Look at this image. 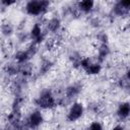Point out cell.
Returning <instances> with one entry per match:
<instances>
[{
  "label": "cell",
  "instance_id": "44dd1931",
  "mask_svg": "<svg viewBox=\"0 0 130 130\" xmlns=\"http://www.w3.org/2000/svg\"><path fill=\"white\" fill-rule=\"evenodd\" d=\"M16 2H14V1H7V0H2L1 1V7L2 8H9L10 6H12V5H14Z\"/></svg>",
  "mask_w": 130,
  "mask_h": 130
},
{
  "label": "cell",
  "instance_id": "7402d4cb",
  "mask_svg": "<svg viewBox=\"0 0 130 130\" xmlns=\"http://www.w3.org/2000/svg\"><path fill=\"white\" fill-rule=\"evenodd\" d=\"M100 24H101L100 18H98V17H92V18L90 19V25H91L92 27H99Z\"/></svg>",
  "mask_w": 130,
  "mask_h": 130
},
{
  "label": "cell",
  "instance_id": "3957f363",
  "mask_svg": "<svg viewBox=\"0 0 130 130\" xmlns=\"http://www.w3.org/2000/svg\"><path fill=\"white\" fill-rule=\"evenodd\" d=\"M38 51H39V45L30 43L26 48L18 50L13 54V61H15L18 64L27 63L37 55Z\"/></svg>",
  "mask_w": 130,
  "mask_h": 130
},
{
  "label": "cell",
  "instance_id": "9c48e42d",
  "mask_svg": "<svg viewBox=\"0 0 130 130\" xmlns=\"http://www.w3.org/2000/svg\"><path fill=\"white\" fill-rule=\"evenodd\" d=\"M61 26H62V21L57 16H52V17L46 19V21L44 22V27H45L46 31L50 32V34L59 32L61 29Z\"/></svg>",
  "mask_w": 130,
  "mask_h": 130
},
{
  "label": "cell",
  "instance_id": "52a82bcc",
  "mask_svg": "<svg viewBox=\"0 0 130 130\" xmlns=\"http://www.w3.org/2000/svg\"><path fill=\"white\" fill-rule=\"evenodd\" d=\"M112 13L117 17L130 16V0H119L113 4Z\"/></svg>",
  "mask_w": 130,
  "mask_h": 130
},
{
  "label": "cell",
  "instance_id": "ba28073f",
  "mask_svg": "<svg viewBox=\"0 0 130 130\" xmlns=\"http://www.w3.org/2000/svg\"><path fill=\"white\" fill-rule=\"evenodd\" d=\"M81 90H82V86H81L80 83L75 82V83H71V84L67 85V86L65 87V89H64V94H63V96L59 99L58 103H59L61 100H63V101H65V100L71 101V100L75 99L76 96H78V95L80 94Z\"/></svg>",
  "mask_w": 130,
  "mask_h": 130
},
{
  "label": "cell",
  "instance_id": "cb8c5ba5",
  "mask_svg": "<svg viewBox=\"0 0 130 130\" xmlns=\"http://www.w3.org/2000/svg\"><path fill=\"white\" fill-rule=\"evenodd\" d=\"M124 77H125L128 81H130V68H128V69L125 71V75H124Z\"/></svg>",
  "mask_w": 130,
  "mask_h": 130
},
{
  "label": "cell",
  "instance_id": "9a60e30c",
  "mask_svg": "<svg viewBox=\"0 0 130 130\" xmlns=\"http://www.w3.org/2000/svg\"><path fill=\"white\" fill-rule=\"evenodd\" d=\"M52 67H53V62L50 59H47V58L42 59V61L40 62V65H39V74L43 75V74L48 73Z\"/></svg>",
  "mask_w": 130,
  "mask_h": 130
},
{
  "label": "cell",
  "instance_id": "4fadbf2b",
  "mask_svg": "<svg viewBox=\"0 0 130 130\" xmlns=\"http://www.w3.org/2000/svg\"><path fill=\"white\" fill-rule=\"evenodd\" d=\"M4 72L8 75V76H19V70H20V65L18 63H16L15 61H11V62H7L4 67Z\"/></svg>",
  "mask_w": 130,
  "mask_h": 130
},
{
  "label": "cell",
  "instance_id": "2e32d148",
  "mask_svg": "<svg viewBox=\"0 0 130 130\" xmlns=\"http://www.w3.org/2000/svg\"><path fill=\"white\" fill-rule=\"evenodd\" d=\"M19 65H20L19 76L27 78V77H29L34 73V67L30 64V62H27V63H24V64H19Z\"/></svg>",
  "mask_w": 130,
  "mask_h": 130
},
{
  "label": "cell",
  "instance_id": "5b68a950",
  "mask_svg": "<svg viewBox=\"0 0 130 130\" xmlns=\"http://www.w3.org/2000/svg\"><path fill=\"white\" fill-rule=\"evenodd\" d=\"M84 112H85L84 105L80 102L75 101L68 108V111L66 113V120L71 123L77 122L78 120H80L83 117Z\"/></svg>",
  "mask_w": 130,
  "mask_h": 130
},
{
  "label": "cell",
  "instance_id": "8fae6325",
  "mask_svg": "<svg viewBox=\"0 0 130 130\" xmlns=\"http://www.w3.org/2000/svg\"><path fill=\"white\" fill-rule=\"evenodd\" d=\"M116 116L121 121L127 120L130 117V102L120 103L116 110Z\"/></svg>",
  "mask_w": 130,
  "mask_h": 130
},
{
  "label": "cell",
  "instance_id": "30bf717a",
  "mask_svg": "<svg viewBox=\"0 0 130 130\" xmlns=\"http://www.w3.org/2000/svg\"><path fill=\"white\" fill-rule=\"evenodd\" d=\"M95 6V2L92 0H82V1H78L75 5V10L78 13L87 15L90 14Z\"/></svg>",
  "mask_w": 130,
  "mask_h": 130
},
{
  "label": "cell",
  "instance_id": "7a4b0ae2",
  "mask_svg": "<svg viewBox=\"0 0 130 130\" xmlns=\"http://www.w3.org/2000/svg\"><path fill=\"white\" fill-rule=\"evenodd\" d=\"M51 7V2L45 0H30L24 4V12L32 17H39L46 14Z\"/></svg>",
  "mask_w": 130,
  "mask_h": 130
},
{
  "label": "cell",
  "instance_id": "8992f818",
  "mask_svg": "<svg viewBox=\"0 0 130 130\" xmlns=\"http://www.w3.org/2000/svg\"><path fill=\"white\" fill-rule=\"evenodd\" d=\"M28 34H29V39H30L31 43H34L36 45H41L44 41H46L47 31H46L44 25L41 24L40 22L34 23L31 25Z\"/></svg>",
  "mask_w": 130,
  "mask_h": 130
},
{
  "label": "cell",
  "instance_id": "5bb4252c",
  "mask_svg": "<svg viewBox=\"0 0 130 130\" xmlns=\"http://www.w3.org/2000/svg\"><path fill=\"white\" fill-rule=\"evenodd\" d=\"M102 69H103L102 63H100V62L95 59V60H93V62L84 70V72H85L87 75H89V76H94V75L100 74L101 71H102Z\"/></svg>",
  "mask_w": 130,
  "mask_h": 130
},
{
  "label": "cell",
  "instance_id": "7c38bea8",
  "mask_svg": "<svg viewBox=\"0 0 130 130\" xmlns=\"http://www.w3.org/2000/svg\"><path fill=\"white\" fill-rule=\"evenodd\" d=\"M111 53V49L109 44H99L98 48H96V60L100 63H103L107 57H109Z\"/></svg>",
  "mask_w": 130,
  "mask_h": 130
},
{
  "label": "cell",
  "instance_id": "ffe728a7",
  "mask_svg": "<svg viewBox=\"0 0 130 130\" xmlns=\"http://www.w3.org/2000/svg\"><path fill=\"white\" fill-rule=\"evenodd\" d=\"M96 40L99 41V44H108L109 37L106 32H99L96 36Z\"/></svg>",
  "mask_w": 130,
  "mask_h": 130
},
{
  "label": "cell",
  "instance_id": "277c9868",
  "mask_svg": "<svg viewBox=\"0 0 130 130\" xmlns=\"http://www.w3.org/2000/svg\"><path fill=\"white\" fill-rule=\"evenodd\" d=\"M44 121H45V115H44L43 111L40 109L32 110L31 112H29V114L24 119V123H25L27 130L39 129L42 126V124L44 123Z\"/></svg>",
  "mask_w": 130,
  "mask_h": 130
},
{
  "label": "cell",
  "instance_id": "d6986e66",
  "mask_svg": "<svg viewBox=\"0 0 130 130\" xmlns=\"http://www.w3.org/2000/svg\"><path fill=\"white\" fill-rule=\"evenodd\" d=\"M86 130H105V128H104V124L101 121L94 120L88 124Z\"/></svg>",
  "mask_w": 130,
  "mask_h": 130
},
{
  "label": "cell",
  "instance_id": "d4e9b609",
  "mask_svg": "<svg viewBox=\"0 0 130 130\" xmlns=\"http://www.w3.org/2000/svg\"><path fill=\"white\" fill-rule=\"evenodd\" d=\"M128 27L130 28V20H129V22H128Z\"/></svg>",
  "mask_w": 130,
  "mask_h": 130
},
{
  "label": "cell",
  "instance_id": "ac0fdd59",
  "mask_svg": "<svg viewBox=\"0 0 130 130\" xmlns=\"http://www.w3.org/2000/svg\"><path fill=\"white\" fill-rule=\"evenodd\" d=\"M14 31V26L11 22H3L1 25V32L4 37H10Z\"/></svg>",
  "mask_w": 130,
  "mask_h": 130
},
{
  "label": "cell",
  "instance_id": "e0dca14e",
  "mask_svg": "<svg viewBox=\"0 0 130 130\" xmlns=\"http://www.w3.org/2000/svg\"><path fill=\"white\" fill-rule=\"evenodd\" d=\"M68 58H69V61L72 64V66H74L75 68H80V62H81V59L83 58V56H81L78 52L74 51L69 54Z\"/></svg>",
  "mask_w": 130,
  "mask_h": 130
},
{
  "label": "cell",
  "instance_id": "6da1fadb",
  "mask_svg": "<svg viewBox=\"0 0 130 130\" xmlns=\"http://www.w3.org/2000/svg\"><path fill=\"white\" fill-rule=\"evenodd\" d=\"M34 104L37 109H40L42 111L52 110L58 105V98L50 88H44L35 98Z\"/></svg>",
  "mask_w": 130,
  "mask_h": 130
},
{
  "label": "cell",
  "instance_id": "603a6c76",
  "mask_svg": "<svg viewBox=\"0 0 130 130\" xmlns=\"http://www.w3.org/2000/svg\"><path fill=\"white\" fill-rule=\"evenodd\" d=\"M111 130H126V128H125L124 125H122V124H117V125H115Z\"/></svg>",
  "mask_w": 130,
  "mask_h": 130
}]
</instances>
